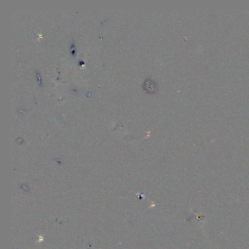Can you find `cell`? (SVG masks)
Listing matches in <instances>:
<instances>
[]
</instances>
